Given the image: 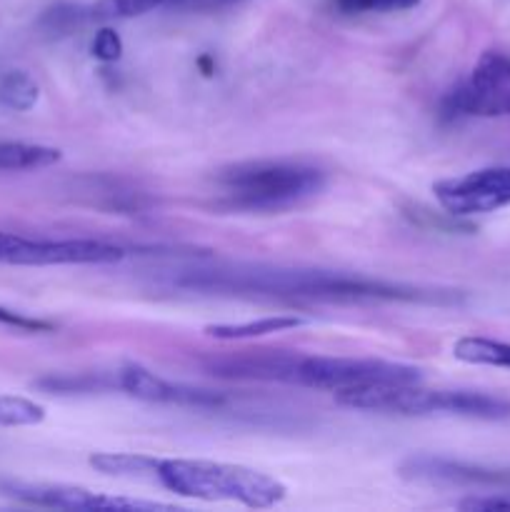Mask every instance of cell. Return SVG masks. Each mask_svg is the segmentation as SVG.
<instances>
[{
	"instance_id": "cell-1",
	"label": "cell",
	"mask_w": 510,
	"mask_h": 512,
	"mask_svg": "<svg viewBox=\"0 0 510 512\" xmlns=\"http://www.w3.org/2000/svg\"><path fill=\"white\" fill-rule=\"evenodd\" d=\"M180 288L205 290V293H248L285 300H328V303H353V300H438L435 293L408 288V285L383 283L360 275L330 273V270H283V268H215L190 270L178 278Z\"/></svg>"
},
{
	"instance_id": "cell-2",
	"label": "cell",
	"mask_w": 510,
	"mask_h": 512,
	"mask_svg": "<svg viewBox=\"0 0 510 512\" xmlns=\"http://www.w3.org/2000/svg\"><path fill=\"white\" fill-rule=\"evenodd\" d=\"M155 480L175 495L195 500H230L245 508H273L285 498V485L245 465L210 460H160Z\"/></svg>"
},
{
	"instance_id": "cell-3",
	"label": "cell",
	"mask_w": 510,
	"mask_h": 512,
	"mask_svg": "<svg viewBox=\"0 0 510 512\" xmlns=\"http://www.w3.org/2000/svg\"><path fill=\"white\" fill-rule=\"evenodd\" d=\"M218 180L228 195V205L263 213L295 208L318 195L325 185L323 170L290 160L230 165L218 175Z\"/></svg>"
},
{
	"instance_id": "cell-4",
	"label": "cell",
	"mask_w": 510,
	"mask_h": 512,
	"mask_svg": "<svg viewBox=\"0 0 510 512\" xmlns=\"http://www.w3.org/2000/svg\"><path fill=\"white\" fill-rule=\"evenodd\" d=\"M420 370L403 363L353 358H298L290 383L318 390H360L373 385L420 383Z\"/></svg>"
},
{
	"instance_id": "cell-5",
	"label": "cell",
	"mask_w": 510,
	"mask_h": 512,
	"mask_svg": "<svg viewBox=\"0 0 510 512\" xmlns=\"http://www.w3.org/2000/svg\"><path fill=\"white\" fill-rule=\"evenodd\" d=\"M440 208L455 218L495 213L510 205V168H480L448 178L433 188Z\"/></svg>"
},
{
	"instance_id": "cell-6",
	"label": "cell",
	"mask_w": 510,
	"mask_h": 512,
	"mask_svg": "<svg viewBox=\"0 0 510 512\" xmlns=\"http://www.w3.org/2000/svg\"><path fill=\"white\" fill-rule=\"evenodd\" d=\"M0 493L13 500H20V503L58 510H173L170 505L163 503L113 498V495L93 493V490L75 488V485L18 483V480H8V483H0Z\"/></svg>"
},
{
	"instance_id": "cell-7",
	"label": "cell",
	"mask_w": 510,
	"mask_h": 512,
	"mask_svg": "<svg viewBox=\"0 0 510 512\" xmlns=\"http://www.w3.org/2000/svg\"><path fill=\"white\" fill-rule=\"evenodd\" d=\"M118 385L130 398L143 400V403L188 405V408H218V405H223V395L213 393V390L168 383L143 365H125L118 373Z\"/></svg>"
},
{
	"instance_id": "cell-8",
	"label": "cell",
	"mask_w": 510,
	"mask_h": 512,
	"mask_svg": "<svg viewBox=\"0 0 510 512\" xmlns=\"http://www.w3.org/2000/svg\"><path fill=\"white\" fill-rule=\"evenodd\" d=\"M118 245L103 240H30L20 250L15 265H108L123 260Z\"/></svg>"
},
{
	"instance_id": "cell-9",
	"label": "cell",
	"mask_w": 510,
	"mask_h": 512,
	"mask_svg": "<svg viewBox=\"0 0 510 512\" xmlns=\"http://www.w3.org/2000/svg\"><path fill=\"white\" fill-rule=\"evenodd\" d=\"M460 115H485V118L510 115V88L483 83L470 75V80L450 90L443 100V118L453 120Z\"/></svg>"
},
{
	"instance_id": "cell-10",
	"label": "cell",
	"mask_w": 510,
	"mask_h": 512,
	"mask_svg": "<svg viewBox=\"0 0 510 512\" xmlns=\"http://www.w3.org/2000/svg\"><path fill=\"white\" fill-rule=\"evenodd\" d=\"M298 355H280V353H263V355H245V358H225L213 360L208 370L220 378H245V380H280L290 383L293 368Z\"/></svg>"
},
{
	"instance_id": "cell-11",
	"label": "cell",
	"mask_w": 510,
	"mask_h": 512,
	"mask_svg": "<svg viewBox=\"0 0 510 512\" xmlns=\"http://www.w3.org/2000/svg\"><path fill=\"white\" fill-rule=\"evenodd\" d=\"M305 320L298 315H273V318L250 320V323H235V325H208L205 335L215 340H253L263 338V335L285 333V330L303 328Z\"/></svg>"
},
{
	"instance_id": "cell-12",
	"label": "cell",
	"mask_w": 510,
	"mask_h": 512,
	"mask_svg": "<svg viewBox=\"0 0 510 512\" xmlns=\"http://www.w3.org/2000/svg\"><path fill=\"white\" fill-rule=\"evenodd\" d=\"M160 458L138 453H95L90 455V465L98 473L113 475V478H150L155 480Z\"/></svg>"
},
{
	"instance_id": "cell-13",
	"label": "cell",
	"mask_w": 510,
	"mask_h": 512,
	"mask_svg": "<svg viewBox=\"0 0 510 512\" xmlns=\"http://www.w3.org/2000/svg\"><path fill=\"white\" fill-rule=\"evenodd\" d=\"M60 160L58 148L33 143H0V170H38L55 165Z\"/></svg>"
},
{
	"instance_id": "cell-14",
	"label": "cell",
	"mask_w": 510,
	"mask_h": 512,
	"mask_svg": "<svg viewBox=\"0 0 510 512\" xmlns=\"http://www.w3.org/2000/svg\"><path fill=\"white\" fill-rule=\"evenodd\" d=\"M453 355L468 365H490V368L510 370V343L490 338H460L453 345Z\"/></svg>"
},
{
	"instance_id": "cell-15",
	"label": "cell",
	"mask_w": 510,
	"mask_h": 512,
	"mask_svg": "<svg viewBox=\"0 0 510 512\" xmlns=\"http://www.w3.org/2000/svg\"><path fill=\"white\" fill-rule=\"evenodd\" d=\"M40 98V88L28 73L23 70H8V73L0 78V105H5L8 110H25L33 108Z\"/></svg>"
},
{
	"instance_id": "cell-16",
	"label": "cell",
	"mask_w": 510,
	"mask_h": 512,
	"mask_svg": "<svg viewBox=\"0 0 510 512\" xmlns=\"http://www.w3.org/2000/svg\"><path fill=\"white\" fill-rule=\"evenodd\" d=\"M45 420L43 405L18 395H0V428H30Z\"/></svg>"
},
{
	"instance_id": "cell-17",
	"label": "cell",
	"mask_w": 510,
	"mask_h": 512,
	"mask_svg": "<svg viewBox=\"0 0 510 512\" xmlns=\"http://www.w3.org/2000/svg\"><path fill=\"white\" fill-rule=\"evenodd\" d=\"M85 20V10L80 5H70V3H58L53 8H48L40 18V28L50 35H65L70 33L73 28L83 25Z\"/></svg>"
},
{
	"instance_id": "cell-18",
	"label": "cell",
	"mask_w": 510,
	"mask_h": 512,
	"mask_svg": "<svg viewBox=\"0 0 510 512\" xmlns=\"http://www.w3.org/2000/svg\"><path fill=\"white\" fill-rule=\"evenodd\" d=\"M335 8L343 13H395V10H410L420 0H333Z\"/></svg>"
},
{
	"instance_id": "cell-19",
	"label": "cell",
	"mask_w": 510,
	"mask_h": 512,
	"mask_svg": "<svg viewBox=\"0 0 510 512\" xmlns=\"http://www.w3.org/2000/svg\"><path fill=\"white\" fill-rule=\"evenodd\" d=\"M120 53H123V40H120V35L115 30L103 28L93 38V55L98 60H103V63H115L120 58Z\"/></svg>"
},
{
	"instance_id": "cell-20",
	"label": "cell",
	"mask_w": 510,
	"mask_h": 512,
	"mask_svg": "<svg viewBox=\"0 0 510 512\" xmlns=\"http://www.w3.org/2000/svg\"><path fill=\"white\" fill-rule=\"evenodd\" d=\"M0 325H8V328H15V330H25V333H48V330H53V325L45 323V320L28 318V315L15 313V310H8V308H0Z\"/></svg>"
},
{
	"instance_id": "cell-21",
	"label": "cell",
	"mask_w": 510,
	"mask_h": 512,
	"mask_svg": "<svg viewBox=\"0 0 510 512\" xmlns=\"http://www.w3.org/2000/svg\"><path fill=\"white\" fill-rule=\"evenodd\" d=\"M25 243H28V238H23V235L0 233V263L15 265V260H18L20 250L25 248Z\"/></svg>"
},
{
	"instance_id": "cell-22",
	"label": "cell",
	"mask_w": 510,
	"mask_h": 512,
	"mask_svg": "<svg viewBox=\"0 0 510 512\" xmlns=\"http://www.w3.org/2000/svg\"><path fill=\"white\" fill-rule=\"evenodd\" d=\"M463 510H510V498H500V495H493V498H468L460 503Z\"/></svg>"
},
{
	"instance_id": "cell-23",
	"label": "cell",
	"mask_w": 510,
	"mask_h": 512,
	"mask_svg": "<svg viewBox=\"0 0 510 512\" xmlns=\"http://www.w3.org/2000/svg\"><path fill=\"white\" fill-rule=\"evenodd\" d=\"M245 0H200L198 8H223V5H238Z\"/></svg>"
},
{
	"instance_id": "cell-24",
	"label": "cell",
	"mask_w": 510,
	"mask_h": 512,
	"mask_svg": "<svg viewBox=\"0 0 510 512\" xmlns=\"http://www.w3.org/2000/svg\"><path fill=\"white\" fill-rule=\"evenodd\" d=\"M198 65H200V68H203V73H205V75H213L215 65H213V60L208 58V55H203V58L198 60Z\"/></svg>"
},
{
	"instance_id": "cell-25",
	"label": "cell",
	"mask_w": 510,
	"mask_h": 512,
	"mask_svg": "<svg viewBox=\"0 0 510 512\" xmlns=\"http://www.w3.org/2000/svg\"><path fill=\"white\" fill-rule=\"evenodd\" d=\"M160 5H195L198 8L200 0H158Z\"/></svg>"
}]
</instances>
